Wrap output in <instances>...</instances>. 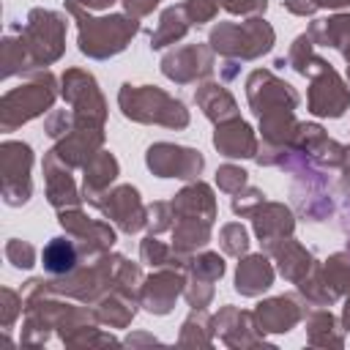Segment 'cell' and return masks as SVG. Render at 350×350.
<instances>
[{
	"instance_id": "33",
	"label": "cell",
	"mask_w": 350,
	"mask_h": 350,
	"mask_svg": "<svg viewBox=\"0 0 350 350\" xmlns=\"http://www.w3.org/2000/svg\"><path fill=\"white\" fill-rule=\"evenodd\" d=\"M320 276H323L325 287L334 293L336 301L350 293V243H347V249L331 254V257L320 265Z\"/></svg>"
},
{
	"instance_id": "19",
	"label": "cell",
	"mask_w": 350,
	"mask_h": 350,
	"mask_svg": "<svg viewBox=\"0 0 350 350\" xmlns=\"http://www.w3.org/2000/svg\"><path fill=\"white\" fill-rule=\"evenodd\" d=\"M44 183H46V200L55 211H63V208H79L85 200H82V191L77 189L74 183V175H71V167L63 164L52 150L44 153Z\"/></svg>"
},
{
	"instance_id": "6",
	"label": "cell",
	"mask_w": 350,
	"mask_h": 350,
	"mask_svg": "<svg viewBox=\"0 0 350 350\" xmlns=\"http://www.w3.org/2000/svg\"><path fill=\"white\" fill-rule=\"evenodd\" d=\"M115 265L118 254H101L90 262H79L74 271L63 276H52V293L63 298H74L79 304H96L101 295H107L115 287Z\"/></svg>"
},
{
	"instance_id": "4",
	"label": "cell",
	"mask_w": 350,
	"mask_h": 350,
	"mask_svg": "<svg viewBox=\"0 0 350 350\" xmlns=\"http://www.w3.org/2000/svg\"><path fill=\"white\" fill-rule=\"evenodd\" d=\"M14 30L19 33L30 71L60 60V55L66 49V16L63 14H57L52 8H33L27 14V22Z\"/></svg>"
},
{
	"instance_id": "22",
	"label": "cell",
	"mask_w": 350,
	"mask_h": 350,
	"mask_svg": "<svg viewBox=\"0 0 350 350\" xmlns=\"http://www.w3.org/2000/svg\"><path fill=\"white\" fill-rule=\"evenodd\" d=\"M213 148L227 159H254L260 150V142L243 118H232L216 126Z\"/></svg>"
},
{
	"instance_id": "41",
	"label": "cell",
	"mask_w": 350,
	"mask_h": 350,
	"mask_svg": "<svg viewBox=\"0 0 350 350\" xmlns=\"http://www.w3.org/2000/svg\"><path fill=\"white\" fill-rule=\"evenodd\" d=\"M183 298L191 309H205L211 301H213V282L208 279H200V276H189L186 273V290H183Z\"/></svg>"
},
{
	"instance_id": "2",
	"label": "cell",
	"mask_w": 350,
	"mask_h": 350,
	"mask_svg": "<svg viewBox=\"0 0 350 350\" xmlns=\"http://www.w3.org/2000/svg\"><path fill=\"white\" fill-rule=\"evenodd\" d=\"M118 104H120V112L134 123H156L167 129L189 126V109L183 107V101L156 85L126 82L118 93Z\"/></svg>"
},
{
	"instance_id": "5",
	"label": "cell",
	"mask_w": 350,
	"mask_h": 350,
	"mask_svg": "<svg viewBox=\"0 0 350 350\" xmlns=\"http://www.w3.org/2000/svg\"><path fill=\"white\" fill-rule=\"evenodd\" d=\"M273 41L276 33L262 16H249L246 22H221L208 36L211 49L230 60H257L273 49Z\"/></svg>"
},
{
	"instance_id": "32",
	"label": "cell",
	"mask_w": 350,
	"mask_h": 350,
	"mask_svg": "<svg viewBox=\"0 0 350 350\" xmlns=\"http://www.w3.org/2000/svg\"><path fill=\"white\" fill-rule=\"evenodd\" d=\"M213 317L205 309H191L189 317L180 325L178 334V345L180 347H211L213 345Z\"/></svg>"
},
{
	"instance_id": "20",
	"label": "cell",
	"mask_w": 350,
	"mask_h": 350,
	"mask_svg": "<svg viewBox=\"0 0 350 350\" xmlns=\"http://www.w3.org/2000/svg\"><path fill=\"white\" fill-rule=\"evenodd\" d=\"M172 213L175 221H202V224H213L216 219V197L213 189L202 180L183 186L172 200ZM175 227V224H172Z\"/></svg>"
},
{
	"instance_id": "24",
	"label": "cell",
	"mask_w": 350,
	"mask_h": 350,
	"mask_svg": "<svg viewBox=\"0 0 350 350\" xmlns=\"http://www.w3.org/2000/svg\"><path fill=\"white\" fill-rule=\"evenodd\" d=\"M273 284V265L265 252L260 254H243L235 268V293L243 298H257Z\"/></svg>"
},
{
	"instance_id": "12",
	"label": "cell",
	"mask_w": 350,
	"mask_h": 350,
	"mask_svg": "<svg viewBox=\"0 0 350 350\" xmlns=\"http://www.w3.org/2000/svg\"><path fill=\"white\" fill-rule=\"evenodd\" d=\"M306 104H309V112L317 118H342L345 109L350 107V88L331 68L328 60L309 77Z\"/></svg>"
},
{
	"instance_id": "35",
	"label": "cell",
	"mask_w": 350,
	"mask_h": 350,
	"mask_svg": "<svg viewBox=\"0 0 350 350\" xmlns=\"http://www.w3.org/2000/svg\"><path fill=\"white\" fill-rule=\"evenodd\" d=\"M139 260L148 262L150 268H186V262H189V257L175 252L172 243H164L150 232L139 243Z\"/></svg>"
},
{
	"instance_id": "48",
	"label": "cell",
	"mask_w": 350,
	"mask_h": 350,
	"mask_svg": "<svg viewBox=\"0 0 350 350\" xmlns=\"http://www.w3.org/2000/svg\"><path fill=\"white\" fill-rule=\"evenodd\" d=\"M74 129V112L71 109H55L46 120H44V131L57 142L60 137H66Z\"/></svg>"
},
{
	"instance_id": "47",
	"label": "cell",
	"mask_w": 350,
	"mask_h": 350,
	"mask_svg": "<svg viewBox=\"0 0 350 350\" xmlns=\"http://www.w3.org/2000/svg\"><path fill=\"white\" fill-rule=\"evenodd\" d=\"M183 8L191 25H205L219 14V0H183Z\"/></svg>"
},
{
	"instance_id": "31",
	"label": "cell",
	"mask_w": 350,
	"mask_h": 350,
	"mask_svg": "<svg viewBox=\"0 0 350 350\" xmlns=\"http://www.w3.org/2000/svg\"><path fill=\"white\" fill-rule=\"evenodd\" d=\"M306 36L314 41V46L345 49L350 44V14H336V16H328V19H314L309 25Z\"/></svg>"
},
{
	"instance_id": "45",
	"label": "cell",
	"mask_w": 350,
	"mask_h": 350,
	"mask_svg": "<svg viewBox=\"0 0 350 350\" xmlns=\"http://www.w3.org/2000/svg\"><path fill=\"white\" fill-rule=\"evenodd\" d=\"M260 202H265V194L257 186H243L241 191L232 194V213L241 216V219L243 216H252Z\"/></svg>"
},
{
	"instance_id": "38",
	"label": "cell",
	"mask_w": 350,
	"mask_h": 350,
	"mask_svg": "<svg viewBox=\"0 0 350 350\" xmlns=\"http://www.w3.org/2000/svg\"><path fill=\"white\" fill-rule=\"evenodd\" d=\"M25 71H30V66H27V55L22 49L19 36H5L3 38V79L14 74H25Z\"/></svg>"
},
{
	"instance_id": "54",
	"label": "cell",
	"mask_w": 350,
	"mask_h": 350,
	"mask_svg": "<svg viewBox=\"0 0 350 350\" xmlns=\"http://www.w3.org/2000/svg\"><path fill=\"white\" fill-rule=\"evenodd\" d=\"M238 71H241V60H230V57H227V63L221 66V77H224V82H232V79L238 77Z\"/></svg>"
},
{
	"instance_id": "51",
	"label": "cell",
	"mask_w": 350,
	"mask_h": 350,
	"mask_svg": "<svg viewBox=\"0 0 350 350\" xmlns=\"http://www.w3.org/2000/svg\"><path fill=\"white\" fill-rule=\"evenodd\" d=\"M284 8L295 16H312L317 11V3L314 0H284Z\"/></svg>"
},
{
	"instance_id": "16",
	"label": "cell",
	"mask_w": 350,
	"mask_h": 350,
	"mask_svg": "<svg viewBox=\"0 0 350 350\" xmlns=\"http://www.w3.org/2000/svg\"><path fill=\"white\" fill-rule=\"evenodd\" d=\"M161 74L175 85L202 82L213 74V49L205 44H186V46L170 49L161 57Z\"/></svg>"
},
{
	"instance_id": "25",
	"label": "cell",
	"mask_w": 350,
	"mask_h": 350,
	"mask_svg": "<svg viewBox=\"0 0 350 350\" xmlns=\"http://www.w3.org/2000/svg\"><path fill=\"white\" fill-rule=\"evenodd\" d=\"M82 200L90 205L98 194H104L115 178L120 175V167H118V159L109 153V150H98L85 167H82Z\"/></svg>"
},
{
	"instance_id": "55",
	"label": "cell",
	"mask_w": 350,
	"mask_h": 350,
	"mask_svg": "<svg viewBox=\"0 0 350 350\" xmlns=\"http://www.w3.org/2000/svg\"><path fill=\"white\" fill-rule=\"evenodd\" d=\"M79 5H85V8H93V11H104V8H109L115 0H77Z\"/></svg>"
},
{
	"instance_id": "46",
	"label": "cell",
	"mask_w": 350,
	"mask_h": 350,
	"mask_svg": "<svg viewBox=\"0 0 350 350\" xmlns=\"http://www.w3.org/2000/svg\"><path fill=\"white\" fill-rule=\"evenodd\" d=\"M5 260L14 265V268H33L36 265V249L27 243V241H19V238H11L5 243Z\"/></svg>"
},
{
	"instance_id": "40",
	"label": "cell",
	"mask_w": 350,
	"mask_h": 350,
	"mask_svg": "<svg viewBox=\"0 0 350 350\" xmlns=\"http://www.w3.org/2000/svg\"><path fill=\"white\" fill-rule=\"evenodd\" d=\"M312 46H314V41L306 36V33H301L293 44H290V52H287V66L293 68V71H298L301 77H306L309 74V68H312V63L317 60V55L312 52Z\"/></svg>"
},
{
	"instance_id": "7",
	"label": "cell",
	"mask_w": 350,
	"mask_h": 350,
	"mask_svg": "<svg viewBox=\"0 0 350 350\" xmlns=\"http://www.w3.org/2000/svg\"><path fill=\"white\" fill-rule=\"evenodd\" d=\"M63 98L74 112V126L79 129H104L107 101L98 90V82L85 68H66L63 74Z\"/></svg>"
},
{
	"instance_id": "1",
	"label": "cell",
	"mask_w": 350,
	"mask_h": 350,
	"mask_svg": "<svg viewBox=\"0 0 350 350\" xmlns=\"http://www.w3.org/2000/svg\"><path fill=\"white\" fill-rule=\"evenodd\" d=\"M66 11L74 16L79 27V38H77L79 52L93 60H107L120 55L129 46V41L142 30L137 16H129V14L90 16L85 5H79L77 0H66Z\"/></svg>"
},
{
	"instance_id": "18",
	"label": "cell",
	"mask_w": 350,
	"mask_h": 350,
	"mask_svg": "<svg viewBox=\"0 0 350 350\" xmlns=\"http://www.w3.org/2000/svg\"><path fill=\"white\" fill-rule=\"evenodd\" d=\"M213 331H216L219 342L227 345V347H232V350L265 345V334L257 328L254 314L246 312V309L230 306V304L221 306V309L213 314Z\"/></svg>"
},
{
	"instance_id": "58",
	"label": "cell",
	"mask_w": 350,
	"mask_h": 350,
	"mask_svg": "<svg viewBox=\"0 0 350 350\" xmlns=\"http://www.w3.org/2000/svg\"><path fill=\"white\" fill-rule=\"evenodd\" d=\"M342 55H345V60H347V66H350V44L342 49Z\"/></svg>"
},
{
	"instance_id": "27",
	"label": "cell",
	"mask_w": 350,
	"mask_h": 350,
	"mask_svg": "<svg viewBox=\"0 0 350 350\" xmlns=\"http://www.w3.org/2000/svg\"><path fill=\"white\" fill-rule=\"evenodd\" d=\"M304 325H306V342L314 347H342L345 345V328L325 306H309Z\"/></svg>"
},
{
	"instance_id": "28",
	"label": "cell",
	"mask_w": 350,
	"mask_h": 350,
	"mask_svg": "<svg viewBox=\"0 0 350 350\" xmlns=\"http://www.w3.org/2000/svg\"><path fill=\"white\" fill-rule=\"evenodd\" d=\"M137 306H139L137 298H131V295H126V293H120L115 287L93 304L98 323L101 325H109V328H126V325H131V320L137 314Z\"/></svg>"
},
{
	"instance_id": "11",
	"label": "cell",
	"mask_w": 350,
	"mask_h": 350,
	"mask_svg": "<svg viewBox=\"0 0 350 350\" xmlns=\"http://www.w3.org/2000/svg\"><path fill=\"white\" fill-rule=\"evenodd\" d=\"M90 205L98 208L104 219L115 221L118 230L126 235H134L148 224V205H142V197L131 183H120L115 189H107Z\"/></svg>"
},
{
	"instance_id": "59",
	"label": "cell",
	"mask_w": 350,
	"mask_h": 350,
	"mask_svg": "<svg viewBox=\"0 0 350 350\" xmlns=\"http://www.w3.org/2000/svg\"><path fill=\"white\" fill-rule=\"evenodd\" d=\"M347 82H350V66H347Z\"/></svg>"
},
{
	"instance_id": "29",
	"label": "cell",
	"mask_w": 350,
	"mask_h": 350,
	"mask_svg": "<svg viewBox=\"0 0 350 350\" xmlns=\"http://www.w3.org/2000/svg\"><path fill=\"white\" fill-rule=\"evenodd\" d=\"M79 260H82V254H79V246H77V241L71 235L52 238L41 252V265L52 276H63V273L74 271L79 265Z\"/></svg>"
},
{
	"instance_id": "39",
	"label": "cell",
	"mask_w": 350,
	"mask_h": 350,
	"mask_svg": "<svg viewBox=\"0 0 350 350\" xmlns=\"http://www.w3.org/2000/svg\"><path fill=\"white\" fill-rule=\"evenodd\" d=\"M219 246L230 257H243L249 252V232L241 221H230L219 230Z\"/></svg>"
},
{
	"instance_id": "14",
	"label": "cell",
	"mask_w": 350,
	"mask_h": 350,
	"mask_svg": "<svg viewBox=\"0 0 350 350\" xmlns=\"http://www.w3.org/2000/svg\"><path fill=\"white\" fill-rule=\"evenodd\" d=\"M293 202L298 208V213L309 221H325L334 213V200L328 194V180L320 172V167H306L301 172H295L293 180Z\"/></svg>"
},
{
	"instance_id": "34",
	"label": "cell",
	"mask_w": 350,
	"mask_h": 350,
	"mask_svg": "<svg viewBox=\"0 0 350 350\" xmlns=\"http://www.w3.org/2000/svg\"><path fill=\"white\" fill-rule=\"evenodd\" d=\"M211 227L202 221H175L172 232V249L180 252L183 257H191L197 249H205L211 243Z\"/></svg>"
},
{
	"instance_id": "42",
	"label": "cell",
	"mask_w": 350,
	"mask_h": 350,
	"mask_svg": "<svg viewBox=\"0 0 350 350\" xmlns=\"http://www.w3.org/2000/svg\"><path fill=\"white\" fill-rule=\"evenodd\" d=\"M216 186L224 191V194H235L241 191L243 186H249V172L235 167V164H221L216 170Z\"/></svg>"
},
{
	"instance_id": "56",
	"label": "cell",
	"mask_w": 350,
	"mask_h": 350,
	"mask_svg": "<svg viewBox=\"0 0 350 350\" xmlns=\"http://www.w3.org/2000/svg\"><path fill=\"white\" fill-rule=\"evenodd\" d=\"M342 328H345V334H350V293L345 295V306H342Z\"/></svg>"
},
{
	"instance_id": "43",
	"label": "cell",
	"mask_w": 350,
	"mask_h": 350,
	"mask_svg": "<svg viewBox=\"0 0 350 350\" xmlns=\"http://www.w3.org/2000/svg\"><path fill=\"white\" fill-rule=\"evenodd\" d=\"M22 312H25L22 295L16 290H11V287H3L0 290V325H3V331H8Z\"/></svg>"
},
{
	"instance_id": "3",
	"label": "cell",
	"mask_w": 350,
	"mask_h": 350,
	"mask_svg": "<svg viewBox=\"0 0 350 350\" xmlns=\"http://www.w3.org/2000/svg\"><path fill=\"white\" fill-rule=\"evenodd\" d=\"M57 98V79L52 71H36L30 74L19 88H11L0 98V129L14 131L22 123L44 115L52 109Z\"/></svg>"
},
{
	"instance_id": "9",
	"label": "cell",
	"mask_w": 350,
	"mask_h": 350,
	"mask_svg": "<svg viewBox=\"0 0 350 350\" xmlns=\"http://www.w3.org/2000/svg\"><path fill=\"white\" fill-rule=\"evenodd\" d=\"M57 221L66 230V235H71L77 241L79 254H82L85 262L107 254L115 246V241H118V235L109 227V221L90 219L82 208H63V211H57Z\"/></svg>"
},
{
	"instance_id": "21",
	"label": "cell",
	"mask_w": 350,
	"mask_h": 350,
	"mask_svg": "<svg viewBox=\"0 0 350 350\" xmlns=\"http://www.w3.org/2000/svg\"><path fill=\"white\" fill-rule=\"evenodd\" d=\"M262 252L271 254V257L276 260L279 273H282L287 282H293V284H298L301 279H306V276L314 271V265H317L314 254H312L306 246H301L293 235L279 238V241L262 246Z\"/></svg>"
},
{
	"instance_id": "49",
	"label": "cell",
	"mask_w": 350,
	"mask_h": 350,
	"mask_svg": "<svg viewBox=\"0 0 350 350\" xmlns=\"http://www.w3.org/2000/svg\"><path fill=\"white\" fill-rule=\"evenodd\" d=\"M219 5L230 14H241V16H260L268 8V0H219Z\"/></svg>"
},
{
	"instance_id": "17",
	"label": "cell",
	"mask_w": 350,
	"mask_h": 350,
	"mask_svg": "<svg viewBox=\"0 0 350 350\" xmlns=\"http://www.w3.org/2000/svg\"><path fill=\"white\" fill-rule=\"evenodd\" d=\"M186 290V268H156L145 276L139 290V306L150 314H170L175 301Z\"/></svg>"
},
{
	"instance_id": "10",
	"label": "cell",
	"mask_w": 350,
	"mask_h": 350,
	"mask_svg": "<svg viewBox=\"0 0 350 350\" xmlns=\"http://www.w3.org/2000/svg\"><path fill=\"white\" fill-rule=\"evenodd\" d=\"M246 98H249V107L257 118L262 115H271V112H284V109H293L301 104V96L293 85H287L284 79H279L273 71L268 68H254L246 79Z\"/></svg>"
},
{
	"instance_id": "13",
	"label": "cell",
	"mask_w": 350,
	"mask_h": 350,
	"mask_svg": "<svg viewBox=\"0 0 350 350\" xmlns=\"http://www.w3.org/2000/svg\"><path fill=\"white\" fill-rule=\"evenodd\" d=\"M145 164L156 178L194 180L202 172L205 159L194 148H183V145H172V142H153L145 153Z\"/></svg>"
},
{
	"instance_id": "26",
	"label": "cell",
	"mask_w": 350,
	"mask_h": 350,
	"mask_svg": "<svg viewBox=\"0 0 350 350\" xmlns=\"http://www.w3.org/2000/svg\"><path fill=\"white\" fill-rule=\"evenodd\" d=\"M194 101L197 107L202 109V115L211 120V123H224V120H232V118H241L238 115V104L232 98V93L224 88V85H216V82H202L197 90H194Z\"/></svg>"
},
{
	"instance_id": "8",
	"label": "cell",
	"mask_w": 350,
	"mask_h": 350,
	"mask_svg": "<svg viewBox=\"0 0 350 350\" xmlns=\"http://www.w3.org/2000/svg\"><path fill=\"white\" fill-rule=\"evenodd\" d=\"M30 167H33V150L27 142L5 139L0 145V172H3V202L11 208H19L30 200L33 183H30Z\"/></svg>"
},
{
	"instance_id": "57",
	"label": "cell",
	"mask_w": 350,
	"mask_h": 350,
	"mask_svg": "<svg viewBox=\"0 0 350 350\" xmlns=\"http://www.w3.org/2000/svg\"><path fill=\"white\" fill-rule=\"evenodd\" d=\"M317 3V8H345V5H350V0H314Z\"/></svg>"
},
{
	"instance_id": "36",
	"label": "cell",
	"mask_w": 350,
	"mask_h": 350,
	"mask_svg": "<svg viewBox=\"0 0 350 350\" xmlns=\"http://www.w3.org/2000/svg\"><path fill=\"white\" fill-rule=\"evenodd\" d=\"M186 273L189 276H200V279H208V282H219L224 276V260L216 254V252H194L186 262Z\"/></svg>"
},
{
	"instance_id": "23",
	"label": "cell",
	"mask_w": 350,
	"mask_h": 350,
	"mask_svg": "<svg viewBox=\"0 0 350 350\" xmlns=\"http://www.w3.org/2000/svg\"><path fill=\"white\" fill-rule=\"evenodd\" d=\"M249 219L254 221V235L260 238L262 246H268V243H273L279 238H287L295 230V216L284 202L265 200V202H260L254 208V213Z\"/></svg>"
},
{
	"instance_id": "44",
	"label": "cell",
	"mask_w": 350,
	"mask_h": 350,
	"mask_svg": "<svg viewBox=\"0 0 350 350\" xmlns=\"http://www.w3.org/2000/svg\"><path fill=\"white\" fill-rule=\"evenodd\" d=\"M175 224V213H172V202H153L148 205V232L150 235H159V232H167L172 230Z\"/></svg>"
},
{
	"instance_id": "15",
	"label": "cell",
	"mask_w": 350,
	"mask_h": 350,
	"mask_svg": "<svg viewBox=\"0 0 350 350\" xmlns=\"http://www.w3.org/2000/svg\"><path fill=\"white\" fill-rule=\"evenodd\" d=\"M309 306L312 304L301 293H287V295H273L260 301L252 314L262 334H287L306 317Z\"/></svg>"
},
{
	"instance_id": "50",
	"label": "cell",
	"mask_w": 350,
	"mask_h": 350,
	"mask_svg": "<svg viewBox=\"0 0 350 350\" xmlns=\"http://www.w3.org/2000/svg\"><path fill=\"white\" fill-rule=\"evenodd\" d=\"M123 3V8H126V14L129 16H137V19H142V16H148L161 0H120Z\"/></svg>"
},
{
	"instance_id": "37",
	"label": "cell",
	"mask_w": 350,
	"mask_h": 350,
	"mask_svg": "<svg viewBox=\"0 0 350 350\" xmlns=\"http://www.w3.org/2000/svg\"><path fill=\"white\" fill-rule=\"evenodd\" d=\"M142 268L137 262H129L123 254H118V265H115V290L131 295L139 301V290H142Z\"/></svg>"
},
{
	"instance_id": "30",
	"label": "cell",
	"mask_w": 350,
	"mask_h": 350,
	"mask_svg": "<svg viewBox=\"0 0 350 350\" xmlns=\"http://www.w3.org/2000/svg\"><path fill=\"white\" fill-rule=\"evenodd\" d=\"M189 27H191V22H189V16H186L183 3L167 5V8L161 11V16H159L156 30L150 33V49H164V46H170V44H175V41H180V38L189 33Z\"/></svg>"
},
{
	"instance_id": "53",
	"label": "cell",
	"mask_w": 350,
	"mask_h": 350,
	"mask_svg": "<svg viewBox=\"0 0 350 350\" xmlns=\"http://www.w3.org/2000/svg\"><path fill=\"white\" fill-rule=\"evenodd\" d=\"M339 191H342V197H350V148H347V153H345L342 178H339Z\"/></svg>"
},
{
	"instance_id": "52",
	"label": "cell",
	"mask_w": 350,
	"mask_h": 350,
	"mask_svg": "<svg viewBox=\"0 0 350 350\" xmlns=\"http://www.w3.org/2000/svg\"><path fill=\"white\" fill-rule=\"evenodd\" d=\"M123 345H129V347H139V345H161L156 336H150V334H142V331H137V334H129L126 339H123Z\"/></svg>"
}]
</instances>
